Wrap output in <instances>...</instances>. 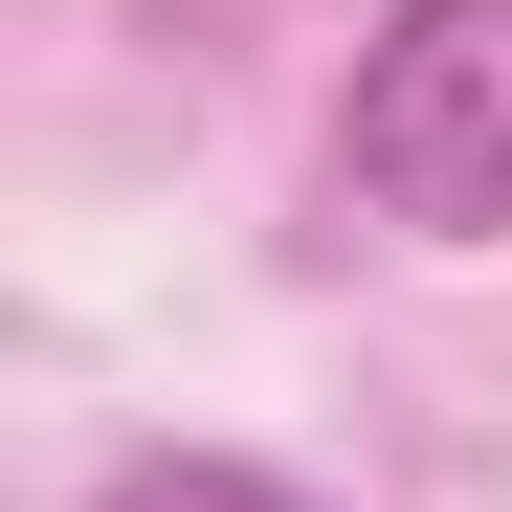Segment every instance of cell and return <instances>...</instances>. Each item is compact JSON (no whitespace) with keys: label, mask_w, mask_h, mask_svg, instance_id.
Instances as JSON below:
<instances>
[{"label":"cell","mask_w":512,"mask_h":512,"mask_svg":"<svg viewBox=\"0 0 512 512\" xmlns=\"http://www.w3.org/2000/svg\"><path fill=\"white\" fill-rule=\"evenodd\" d=\"M334 179L401 245H512V0H379Z\"/></svg>","instance_id":"obj_1"},{"label":"cell","mask_w":512,"mask_h":512,"mask_svg":"<svg viewBox=\"0 0 512 512\" xmlns=\"http://www.w3.org/2000/svg\"><path fill=\"white\" fill-rule=\"evenodd\" d=\"M90 512H312V490H290V468H245V446H134Z\"/></svg>","instance_id":"obj_2"}]
</instances>
